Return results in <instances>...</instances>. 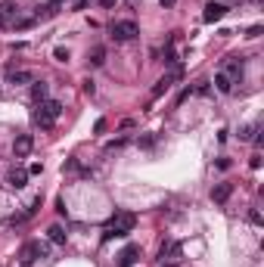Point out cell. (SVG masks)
Here are the masks:
<instances>
[{
	"label": "cell",
	"instance_id": "cell-26",
	"mask_svg": "<svg viewBox=\"0 0 264 267\" xmlns=\"http://www.w3.org/2000/svg\"><path fill=\"white\" fill-rule=\"evenodd\" d=\"M177 4V0H162V7H174Z\"/></svg>",
	"mask_w": 264,
	"mask_h": 267
},
{
	"label": "cell",
	"instance_id": "cell-16",
	"mask_svg": "<svg viewBox=\"0 0 264 267\" xmlns=\"http://www.w3.org/2000/svg\"><path fill=\"white\" fill-rule=\"evenodd\" d=\"M177 252H180V246H177V242H162V249H159V261H171Z\"/></svg>",
	"mask_w": 264,
	"mask_h": 267
},
{
	"label": "cell",
	"instance_id": "cell-27",
	"mask_svg": "<svg viewBox=\"0 0 264 267\" xmlns=\"http://www.w3.org/2000/svg\"><path fill=\"white\" fill-rule=\"evenodd\" d=\"M162 267H177V264H171V261H168V264H165V261H162Z\"/></svg>",
	"mask_w": 264,
	"mask_h": 267
},
{
	"label": "cell",
	"instance_id": "cell-7",
	"mask_svg": "<svg viewBox=\"0 0 264 267\" xmlns=\"http://www.w3.org/2000/svg\"><path fill=\"white\" fill-rule=\"evenodd\" d=\"M34 81V71L28 68H10L7 71V84H31Z\"/></svg>",
	"mask_w": 264,
	"mask_h": 267
},
{
	"label": "cell",
	"instance_id": "cell-3",
	"mask_svg": "<svg viewBox=\"0 0 264 267\" xmlns=\"http://www.w3.org/2000/svg\"><path fill=\"white\" fill-rule=\"evenodd\" d=\"M47 255V246H41V242H25L22 249H19V264L22 267H31L37 258H44Z\"/></svg>",
	"mask_w": 264,
	"mask_h": 267
},
{
	"label": "cell",
	"instance_id": "cell-1",
	"mask_svg": "<svg viewBox=\"0 0 264 267\" xmlns=\"http://www.w3.org/2000/svg\"><path fill=\"white\" fill-rule=\"evenodd\" d=\"M134 224H137V217H134L131 211H115V214L109 217L106 230H103V239L109 242L112 236H128V233L134 230Z\"/></svg>",
	"mask_w": 264,
	"mask_h": 267
},
{
	"label": "cell",
	"instance_id": "cell-8",
	"mask_svg": "<svg viewBox=\"0 0 264 267\" xmlns=\"http://www.w3.org/2000/svg\"><path fill=\"white\" fill-rule=\"evenodd\" d=\"M221 71L227 75V78H230L233 84H239V78H243V59H227Z\"/></svg>",
	"mask_w": 264,
	"mask_h": 267
},
{
	"label": "cell",
	"instance_id": "cell-14",
	"mask_svg": "<svg viewBox=\"0 0 264 267\" xmlns=\"http://www.w3.org/2000/svg\"><path fill=\"white\" fill-rule=\"evenodd\" d=\"M47 93H50V87H47L44 81H31V96H34V103H44V100H50Z\"/></svg>",
	"mask_w": 264,
	"mask_h": 267
},
{
	"label": "cell",
	"instance_id": "cell-15",
	"mask_svg": "<svg viewBox=\"0 0 264 267\" xmlns=\"http://www.w3.org/2000/svg\"><path fill=\"white\" fill-rule=\"evenodd\" d=\"M214 87H218L221 93H233V81H230L224 71H218V75H214Z\"/></svg>",
	"mask_w": 264,
	"mask_h": 267
},
{
	"label": "cell",
	"instance_id": "cell-25",
	"mask_svg": "<svg viewBox=\"0 0 264 267\" xmlns=\"http://www.w3.org/2000/svg\"><path fill=\"white\" fill-rule=\"evenodd\" d=\"M100 7H115V0H100Z\"/></svg>",
	"mask_w": 264,
	"mask_h": 267
},
{
	"label": "cell",
	"instance_id": "cell-5",
	"mask_svg": "<svg viewBox=\"0 0 264 267\" xmlns=\"http://www.w3.org/2000/svg\"><path fill=\"white\" fill-rule=\"evenodd\" d=\"M22 19V10L13 4V0H7V4H0V28H16V22Z\"/></svg>",
	"mask_w": 264,
	"mask_h": 267
},
{
	"label": "cell",
	"instance_id": "cell-12",
	"mask_svg": "<svg viewBox=\"0 0 264 267\" xmlns=\"http://www.w3.org/2000/svg\"><path fill=\"white\" fill-rule=\"evenodd\" d=\"M174 78H177V68H174L171 75H165V78H159V81H156V87H153V100H159V96H162V93L174 84Z\"/></svg>",
	"mask_w": 264,
	"mask_h": 267
},
{
	"label": "cell",
	"instance_id": "cell-20",
	"mask_svg": "<svg viewBox=\"0 0 264 267\" xmlns=\"http://www.w3.org/2000/svg\"><path fill=\"white\" fill-rule=\"evenodd\" d=\"M255 131H258V125H249V128H243V131H239V137H243V140H252V137H255Z\"/></svg>",
	"mask_w": 264,
	"mask_h": 267
},
{
	"label": "cell",
	"instance_id": "cell-9",
	"mask_svg": "<svg viewBox=\"0 0 264 267\" xmlns=\"http://www.w3.org/2000/svg\"><path fill=\"white\" fill-rule=\"evenodd\" d=\"M7 183H10L13 189H22V186L28 183V171H25V168H10V171H7Z\"/></svg>",
	"mask_w": 264,
	"mask_h": 267
},
{
	"label": "cell",
	"instance_id": "cell-19",
	"mask_svg": "<svg viewBox=\"0 0 264 267\" xmlns=\"http://www.w3.org/2000/svg\"><path fill=\"white\" fill-rule=\"evenodd\" d=\"M53 56H56V62H68V50H65V47H56Z\"/></svg>",
	"mask_w": 264,
	"mask_h": 267
},
{
	"label": "cell",
	"instance_id": "cell-2",
	"mask_svg": "<svg viewBox=\"0 0 264 267\" xmlns=\"http://www.w3.org/2000/svg\"><path fill=\"white\" fill-rule=\"evenodd\" d=\"M59 115H62V103L44 100V103H37V109H34V125L41 128V131H50V128L56 125Z\"/></svg>",
	"mask_w": 264,
	"mask_h": 267
},
{
	"label": "cell",
	"instance_id": "cell-10",
	"mask_svg": "<svg viewBox=\"0 0 264 267\" xmlns=\"http://www.w3.org/2000/svg\"><path fill=\"white\" fill-rule=\"evenodd\" d=\"M224 13H227V7H224V4H208V7H205V13H202V19L211 25V22L224 19Z\"/></svg>",
	"mask_w": 264,
	"mask_h": 267
},
{
	"label": "cell",
	"instance_id": "cell-17",
	"mask_svg": "<svg viewBox=\"0 0 264 267\" xmlns=\"http://www.w3.org/2000/svg\"><path fill=\"white\" fill-rule=\"evenodd\" d=\"M47 233H50V242H56V246H62V242L68 239V233L62 230V227H59V224H53V227H50V230H47Z\"/></svg>",
	"mask_w": 264,
	"mask_h": 267
},
{
	"label": "cell",
	"instance_id": "cell-13",
	"mask_svg": "<svg viewBox=\"0 0 264 267\" xmlns=\"http://www.w3.org/2000/svg\"><path fill=\"white\" fill-rule=\"evenodd\" d=\"M230 193H233V183H218V186L211 189V199H214V202H227Z\"/></svg>",
	"mask_w": 264,
	"mask_h": 267
},
{
	"label": "cell",
	"instance_id": "cell-4",
	"mask_svg": "<svg viewBox=\"0 0 264 267\" xmlns=\"http://www.w3.org/2000/svg\"><path fill=\"white\" fill-rule=\"evenodd\" d=\"M137 22L134 19H122V22H112V37L115 41H131V37H137Z\"/></svg>",
	"mask_w": 264,
	"mask_h": 267
},
{
	"label": "cell",
	"instance_id": "cell-22",
	"mask_svg": "<svg viewBox=\"0 0 264 267\" xmlns=\"http://www.w3.org/2000/svg\"><path fill=\"white\" fill-rule=\"evenodd\" d=\"M93 131H97V134H103V131H106V118H100V122L93 125Z\"/></svg>",
	"mask_w": 264,
	"mask_h": 267
},
{
	"label": "cell",
	"instance_id": "cell-23",
	"mask_svg": "<svg viewBox=\"0 0 264 267\" xmlns=\"http://www.w3.org/2000/svg\"><path fill=\"white\" fill-rule=\"evenodd\" d=\"M249 221H252L255 227H261V214H258V211H252V214H249Z\"/></svg>",
	"mask_w": 264,
	"mask_h": 267
},
{
	"label": "cell",
	"instance_id": "cell-18",
	"mask_svg": "<svg viewBox=\"0 0 264 267\" xmlns=\"http://www.w3.org/2000/svg\"><path fill=\"white\" fill-rule=\"evenodd\" d=\"M87 62L100 68V65L106 62V47H93V50H90V56H87Z\"/></svg>",
	"mask_w": 264,
	"mask_h": 267
},
{
	"label": "cell",
	"instance_id": "cell-21",
	"mask_svg": "<svg viewBox=\"0 0 264 267\" xmlns=\"http://www.w3.org/2000/svg\"><path fill=\"white\" fill-rule=\"evenodd\" d=\"M62 4H65V0H50V4H47V16H53V13H56Z\"/></svg>",
	"mask_w": 264,
	"mask_h": 267
},
{
	"label": "cell",
	"instance_id": "cell-24",
	"mask_svg": "<svg viewBox=\"0 0 264 267\" xmlns=\"http://www.w3.org/2000/svg\"><path fill=\"white\" fill-rule=\"evenodd\" d=\"M87 7V0H75V10H84Z\"/></svg>",
	"mask_w": 264,
	"mask_h": 267
},
{
	"label": "cell",
	"instance_id": "cell-6",
	"mask_svg": "<svg viewBox=\"0 0 264 267\" xmlns=\"http://www.w3.org/2000/svg\"><path fill=\"white\" fill-rule=\"evenodd\" d=\"M31 149H34V137H31V134H19L16 143H13V156H16V159H28Z\"/></svg>",
	"mask_w": 264,
	"mask_h": 267
},
{
	"label": "cell",
	"instance_id": "cell-11",
	"mask_svg": "<svg viewBox=\"0 0 264 267\" xmlns=\"http://www.w3.org/2000/svg\"><path fill=\"white\" fill-rule=\"evenodd\" d=\"M137 258H140V246H128V249L118 255V267H134Z\"/></svg>",
	"mask_w": 264,
	"mask_h": 267
}]
</instances>
